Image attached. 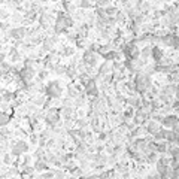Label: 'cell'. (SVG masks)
I'll use <instances>...</instances> for the list:
<instances>
[{
    "mask_svg": "<svg viewBox=\"0 0 179 179\" xmlns=\"http://www.w3.org/2000/svg\"><path fill=\"white\" fill-rule=\"evenodd\" d=\"M60 119V112L57 109H51L48 114H46V122L51 125H55Z\"/></svg>",
    "mask_w": 179,
    "mask_h": 179,
    "instance_id": "obj_6",
    "label": "cell"
},
{
    "mask_svg": "<svg viewBox=\"0 0 179 179\" xmlns=\"http://www.w3.org/2000/svg\"><path fill=\"white\" fill-rule=\"evenodd\" d=\"M72 24H73V21H72L70 17L64 15V14H60L58 18H57V23H55V25H54V30H55V33H61V31H64L67 27H70Z\"/></svg>",
    "mask_w": 179,
    "mask_h": 179,
    "instance_id": "obj_2",
    "label": "cell"
},
{
    "mask_svg": "<svg viewBox=\"0 0 179 179\" xmlns=\"http://www.w3.org/2000/svg\"><path fill=\"white\" fill-rule=\"evenodd\" d=\"M146 130L149 131L151 134H154L155 131L160 130V124H158L155 119H149V122H148V125H146Z\"/></svg>",
    "mask_w": 179,
    "mask_h": 179,
    "instance_id": "obj_10",
    "label": "cell"
},
{
    "mask_svg": "<svg viewBox=\"0 0 179 179\" xmlns=\"http://www.w3.org/2000/svg\"><path fill=\"white\" fill-rule=\"evenodd\" d=\"M0 17H2V18L8 17V12H5V11H0Z\"/></svg>",
    "mask_w": 179,
    "mask_h": 179,
    "instance_id": "obj_21",
    "label": "cell"
},
{
    "mask_svg": "<svg viewBox=\"0 0 179 179\" xmlns=\"http://www.w3.org/2000/svg\"><path fill=\"white\" fill-rule=\"evenodd\" d=\"M161 122L167 127H172V128H178V118L176 116H166V118H161Z\"/></svg>",
    "mask_w": 179,
    "mask_h": 179,
    "instance_id": "obj_9",
    "label": "cell"
},
{
    "mask_svg": "<svg viewBox=\"0 0 179 179\" xmlns=\"http://www.w3.org/2000/svg\"><path fill=\"white\" fill-rule=\"evenodd\" d=\"M98 6H102V8H103V6H108L109 3H110V0H97V2H96Z\"/></svg>",
    "mask_w": 179,
    "mask_h": 179,
    "instance_id": "obj_17",
    "label": "cell"
},
{
    "mask_svg": "<svg viewBox=\"0 0 179 179\" xmlns=\"http://www.w3.org/2000/svg\"><path fill=\"white\" fill-rule=\"evenodd\" d=\"M43 2H49V0H43Z\"/></svg>",
    "mask_w": 179,
    "mask_h": 179,
    "instance_id": "obj_23",
    "label": "cell"
},
{
    "mask_svg": "<svg viewBox=\"0 0 179 179\" xmlns=\"http://www.w3.org/2000/svg\"><path fill=\"white\" fill-rule=\"evenodd\" d=\"M61 85L60 82H49V85L46 87V94L49 97H60L61 96Z\"/></svg>",
    "mask_w": 179,
    "mask_h": 179,
    "instance_id": "obj_3",
    "label": "cell"
},
{
    "mask_svg": "<svg viewBox=\"0 0 179 179\" xmlns=\"http://www.w3.org/2000/svg\"><path fill=\"white\" fill-rule=\"evenodd\" d=\"M29 149V145L25 142H15L14 146H12V154L14 155H21L23 152H25Z\"/></svg>",
    "mask_w": 179,
    "mask_h": 179,
    "instance_id": "obj_5",
    "label": "cell"
},
{
    "mask_svg": "<svg viewBox=\"0 0 179 179\" xmlns=\"http://www.w3.org/2000/svg\"><path fill=\"white\" fill-rule=\"evenodd\" d=\"M3 161H5L6 164H9V163H11V158H9L8 155H6V157H5V160H3Z\"/></svg>",
    "mask_w": 179,
    "mask_h": 179,
    "instance_id": "obj_22",
    "label": "cell"
},
{
    "mask_svg": "<svg viewBox=\"0 0 179 179\" xmlns=\"http://www.w3.org/2000/svg\"><path fill=\"white\" fill-rule=\"evenodd\" d=\"M142 57H143L145 60H146L148 57H151V48H149V46H148V48H145V49L142 51Z\"/></svg>",
    "mask_w": 179,
    "mask_h": 179,
    "instance_id": "obj_16",
    "label": "cell"
},
{
    "mask_svg": "<svg viewBox=\"0 0 179 179\" xmlns=\"http://www.w3.org/2000/svg\"><path fill=\"white\" fill-rule=\"evenodd\" d=\"M14 21H21V15L15 14V15H14Z\"/></svg>",
    "mask_w": 179,
    "mask_h": 179,
    "instance_id": "obj_20",
    "label": "cell"
},
{
    "mask_svg": "<svg viewBox=\"0 0 179 179\" xmlns=\"http://www.w3.org/2000/svg\"><path fill=\"white\" fill-rule=\"evenodd\" d=\"M87 94H90V96H97V87H96V82L94 81H87Z\"/></svg>",
    "mask_w": 179,
    "mask_h": 179,
    "instance_id": "obj_11",
    "label": "cell"
},
{
    "mask_svg": "<svg viewBox=\"0 0 179 179\" xmlns=\"http://www.w3.org/2000/svg\"><path fill=\"white\" fill-rule=\"evenodd\" d=\"M134 84H136V90L139 92H146L151 88V81H149L148 75H145V73H139L136 76Z\"/></svg>",
    "mask_w": 179,
    "mask_h": 179,
    "instance_id": "obj_1",
    "label": "cell"
},
{
    "mask_svg": "<svg viewBox=\"0 0 179 179\" xmlns=\"http://www.w3.org/2000/svg\"><path fill=\"white\" fill-rule=\"evenodd\" d=\"M36 170H46L48 169V164H46V161H42V160H39L36 161Z\"/></svg>",
    "mask_w": 179,
    "mask_h": 179,
    "instance_id": "obj_14",
    "label": "cell"
},
{
    "mask_svg": "<svg viewBox=\"0 0 179 179\" xmlns=\"http://www.w3.org/2000/svg\"><path fill=\"white\" fill-rule=\"evenodd\" d=\"M25 33H27V30L24 27H18V29H12L9 31V36L14 37V39H23L25 36Z\"/></svg>",
    "mask_w": 179,
    "mask_h": 179,
    "instance_id": "obj_7",
    "label": "cell"
},
{
    "mask_svg": "<svg viewBox=\"0 0 179 179\" xmlns=\"http://www.w3.org/2000/svg\"><path fill=\"white\" fill-rule=\"evenodd\" d=\"M96 60H97V55L94 54V51H92V49L87 51V52L84 54V63H85V64L92 66V64L96 63Z\"/></svg>",
    "mask_w": 179,
    "mask_h": 179,
    "instance_id": "obj_8",
    "label": "cell"
},
{
    "mask_svg": "<svg viewBox=\"0 0 179 179\" xmlns=\"http://www.w3.org/2000/svg\"><path fill=\"white\" fill-rule=\"evenodd\" d=\"M3 63H5V54H0V67H2Z\"/></svg>",
    "mask_w": 179,
    "mask_h": 179,
    "instance_id": "obj_19",
    "label": "cell"
},
{
    "mask_svg": "<svg viewBox=\"0 0 179 179\" xmlns=\"http://www.w3.org/2000/svg\"><path fill=\"white\" fill-rule=\"evenodd\" d=\"M9 122V116L5 114V112H2L0 110V127H2V125H6Z\"/></svg>",
    "mask_w": 179,
    "mask_h": 179,
    "instance_id": "obj_13",
    "label": "cell"
},
{
    "mask_svg": "<svg viewBox=\"0 0 179 179\" xmlns=\"http://www.w3.org/2000/svg\"><path fill=\"white\" fill-rule=\"evenodd\" d=\"M54 43H55V37H46L45 41H43V48H45L46 51H49Z\"/></svg>",
    "mask_w": 179,
    "mask_h": 179,
    "instance_id": "obj_12",
    "label": "cell"
},
{
    "mask_svg": "<svg viewBox=\"0 0 179 179\" xmlns=\"http://www.w3.org/2000/svg\"><path fill=\"white\" fill-rule=\"evenodd\" d=\"M73 52H75L73 48H66V49H64V55H72Z\"/></svg>",
    "mask_w": 179,
    "mask_h": 179,
    "instance_id": "obj_18",
    "label": "cell"
},
{
    "mask_svg": "<svg viewBox=\"0 0 179 179\" xmlns=\"http://www.w3.org/2000/svg\"><path fill=\"white\" fill-rule=\"evenodd\" d=\"M33 76H35V70H33V67H30V66H25V67L19 72V78H21V81H24L25 84L30 82Z\"/></svg>",
    "mask_w": 179,
    "mask_h": 179,
    "instance_id": "obj_4",
    "label": "cell"
},
{
    "mask_svg": "<svg viewBox=\"0 0 179 179\" xmlns=\"http://www.w3.org/2000/svg\"><path fill=\"white\" fill-rule=\"evenodd\" d=\"M127 103L133 104V106H139V104H140V100H139L137 97H128L127 98Z\"/></svg>",
    "mask_w": 179,
    "mask_h": 179,
    "instance_id": "obj_15",
    "label": "cell"
}]
</instances>
